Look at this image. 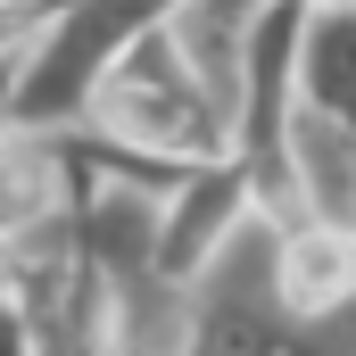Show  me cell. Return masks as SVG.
<instances>
[{
    "label": "cell",
    "instance_id": "obj_11",
    "mask_svg": "<svg viewBox=\"0 0 356 356\" xmlns=\"http://www.w3.org/2000/svg\"><path fill=\"white\" fill-rule=\"evenodd\" d=\"M0 298H8V249H0Z\"/></svg>",
    "mask_w": 356,
    "mask_h": 356
},
{
    "label": "cell",
    "instance_id": "obj_8",
    "mask_svg": "<svg viewBox=\"0 0 356 356\" xmlns=\"http://www.w3.org/2000/svg\"><path fill=\"white\" fill-rule=\"evenodd\" d=\"M273 298L290 315H340V307H356V232L273 224Z\"/></svg>",
    "mask_w": 356,
    "mask_h": 356
},
{
    "label": "cell",
    "instance_id": "obj_7",
    "mask_svg": "<svg viewBox=\"0 0 356 356\" xmlns=\"http://www.w3.org/2000/svg\"><path fill=\"white\" fill-rule=\"evenodd\" d=\"M75 207V158L67 133H33V124H0V249L25 241L33 224Z\"/></svg>",
    "mask_w": 356,
    "mask_h": 356
},
{
    "label": "cell",
    "instance_id": "obj_5",
    "mask_svg": "<svg viewBox=\"0 0 356 356\" xmlns=\"http://www.w3.org/2000/svg\"><path fill=\"white\" fill-rule=\"evenodd\" d=\"M282 191H290V224L356 232V124L290 108V124H282Z\"/></svg>",
    "mask_w": 356,
    "mask_h": 356
},
{
    "label": "cell",
    "instance_id": "obj_3",
    "mask_svg": "<svg viewBox=\"0 0 356 356\" xmlns=\"http://www.w3.org/2000/svg\"><path fill=\"white\" fill-rule=\"evenodd\" d=\"M182 0H50V17L33 25L25 42V67H17V124L33 133H75L91 83L175 17Z\"/></svg>",
    "mask_w": 356,
    "mask_h": 356
},
{
    "label": "cell",
    "instance_id": "obj_1",
    "mask_svg": "<svg viewBox=\"0 0 356 356\" xmlns=\"http://www.w3.org/2000/svg\"><path fill=\"white\" fill-rule=\"evenodd\" d=\"M175 356H356V307L290 315L273 298V224L249 216L182 282V348Z\"/></svg>",
    "mask_w": 356,
    "mask_h": 356
},
{
    "label": "cell",
    "instance_id": "obj_4",
    "mask_svg": "<svg viewBox=\"0 0 356 356\" xmlns=\"http://www.w3.org/2000/svg\"><path fill=\"white\" fill-rule=\"evenodd\" d=\"M249 216H257V191H249V175H241L232 158L175 175V191L158 199V273H166V282H191Z\"/></svg>",
    "mask_w": 356,
    "mask_h": 356
},
{
    "label": "cell",
    "instance_id": "obj_9",
    "mask_svg": "<svg viewBox=\"0 0 356 356\" xmlns=\"http://www.w3.org/2000/svg\"><path fill=\"white\" fill-rule=\"evenodd\" d=\"M0 356H42V340L25 332V315H17L8 298H0Z\"/></svg>",
    "mask_w": 356,
    "mask_h": 356
},
{
    "label": "cell",
    "instance_id": "obj_10",
    "mask_svg": "<svg viewBox=\"0 0 356 356\" xmlns=\"http://www.w3.org/2000/svg\"><path fill=\"white\" fill-rule=\"evenodd\" d=\"M17 67H25V50L0 58V124H17Z\"/></svg>",
    "mask_w": 356,
    "mask_h": 356
},
{
    "label": "cell",
    "instance_id": "obj_6",
    "mask_svg": "<svg viewBox=\"0 0 356 356\" xmlns=\"http://www.w3.org/2000/svg\"><path fill=\"white\" fill-rule=\"evenodd\" d=\"M290 99L332 124H356V0H298Z\"/></svg>",
    "mask_w": 356,
    "mask_h": 356
},
{
    "label": "cell",
    "instance_id": "obj_2",
    "mask_svg": "<svg viewBox=\"0 0 356 356\" xmlns=\"http://www.w3.org/2000/svg\"><path fill=\"white\" fill-rule=\"evenodd\" d=\"M83 141L108 149H133V158H158V166H216L232 158V116L199 91V75L175 58L166 25L141 33L99 83H91L83 116H75Z\"/></svg>",
    "mask_w": 356,
    "mask_h": 356
}]
</instances>
